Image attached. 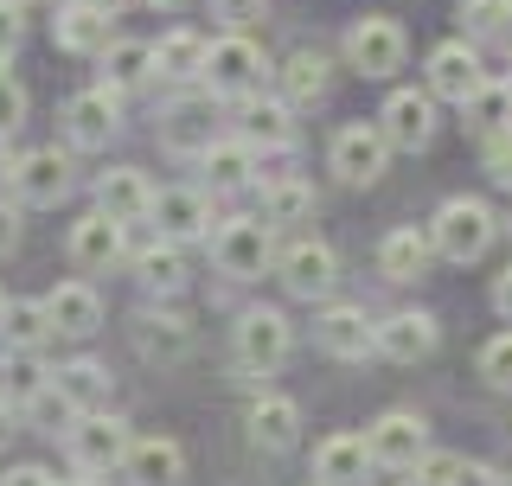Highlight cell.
<instances>
[{
	"instance_id": "6da1fadb",
	"label": "cell",
	"mask_w": 512,
	"mask_h": 486,
	"mask_svg": "<svg viewBox=\"0 0 512 486\" xmlns=\"http://www.w3.org/2000/svg\"><path fill=\"white\" fill-rule=\"evenodd\" d=\"M429 237H436V256H448V263H480L493 250V237H500V218L480 199H448L436 224H429Z\"/></svg>"
},
{
	"instance_id": "7a4b0ae2",
	"label": "cell",
	"mask_w": 512,
	"mask_h": 486,
	"mask_svg": "<svg viewBox=\"0 0 512 486\" xmlns=\"http://www.w3.org/2000/svg\"><path fill=\"white\" fill-rule=\"evenodd\" d=\"M263 45L244 39V32H224V39H212V52H205V77L199 84L212 96H231V103H244V96H256V84H263Z\"/></svg>"
},
{
	"instance_id": "3957f363",
	"label": "cell",
	"mask_w": 512,
	"mask_h": 486,
	"mask_svg": "<svg viewBox=\"0 0 512 486\" xmlns=\"http://www.w3.org/2000/svg\"><path fill=\"white\" fill-rule=\"evenodd\" d=\"M404 58H410V39H404V26H397L391 13H365V20H352L346 64L359 77H391V71H404Z\"/></svg>"
},
{
	"instance_id": "277c9868",
	"label": "cell",
	"mask_w": 512,
	"mask_h": 486,
	"mask_svg": "<svg viewBox=\"0 0 512 486\" xmlns=\"http://www.w3.org/2000/svg\"><path fill=\"white\" fill-rule=\"evenodd\" d=\"M64 442H71V461L84 467V474H109V467H122V461H128L135 435H128V423H122V416L84 410V416H71Z\"/></svg>"
},
{
	"instance_id": "5b68a950",
	"label": "cell",
	"mask_w": 512,
	"mask_h": 486,
	"mask_svg": "<svg viewBox=\"0 0 512 486\" xmlns=\"http://www.w3.org/2000/svg\"><path fill=\"white\" fill-rule=\"evenodd\" d=\"M212 263L231 275V282H250V275H263L276 263V237H269V218H231L218 224L212 237Z\"/></svg>"
},
{
	"instance_id": "8992f818",
	"label": "cell",
	"mask_w": 512,
	"mask_h": 486,
	"mask_svg": "<svg viewBox=\"0 0 512 486\" xmlns=\"http://www.w3.org/2000/svg\"><path fill=\"white\" fill-rule=\"evenodd\" d=\"M365 448H372L378 467H391V474H410L416 461L429 455V423L416 410H384L372 429H365Z\"/></svg>"
},
{
	"instance_id": "52a82bcc",
	"label": "cell",
	"mask_w": 512,
	"mask_h": 486,
	"mask_svg": "<svg viewBox=\"0 0 512 486\" xmlns=\"http://www.w3.org/2000/svg\"><path fill=\"white\" fill-rule=\"evenodd\" d=\"M327 160H333V173H340L346 186H372L384 173V160H391V141H384L378 122H346L340 135H333Z\"/></svg>"
},
{
	"instance_id": "ba28073f",
	"label": "cell",
	"mask_w": 512,
	"mask_h": 486,
	"mask_svg": "<svg viewBox=\"0 0 512 486\" xmlns=\"http://www.w3.org/2000/svg\"><path fill=\"white\" fill-rule=\"evenodd\" d=\"M480 90H487V71H480V52H474L468 39H448V45L429 52V96L468 109Z\"/></svg>"
},
{
	"instance_id": "9c48e42d",
	"label": "cell",
	"mask_w": 512,
	"mask_h": 486,
	"mask_svg": "<svg viewBox=\"0 0 512 486\" xmlns=\"http://www.w3.org/2000/svg\"><path fill=\"white\" fill-rule=\"evenodd\" d=\"M276 275H282L288 295L314 301V295H327V288L340 282V256H333L320 237H295V243H288V250L276 256Z\"/></svg>"
},
{
	"instance_id": "30bf717a",
	"label": "cell",
	"mask_w": 512,
	"mask_h": 486,
	"mask_svg": "<svg viewBox=\"0 0 512 486\" xmlns=\"http://www.w3.org/2000/svg\"><path fill=\"white\" fill-rule=\"evenodd\" d=\"M378 128H384V141H391V148L423 154L429 141H436V96H423V90H397L391 103L378 109Z\"/></svg>"
},
{
	"instance_id": "8fae6325",
	"label": "cell",
	"mask_w": 512,
	"mask_h": 486,
	"mask_svg": "<svg viewBox=\"0 0 512 486\" xmlns=\"http://www.w3.org/2000/svg\"><path fill=\"white\" fill-rule=\"evenodd\" d=\"M109 20H116V7H103V0H71V7H58L52 20V39L58 52H77V58H103L109 45Z\"/></svg>"
},
{
	"instance_id": "7c38bea8",
	"label": "cell",
	"mask_w": 512,
	"mask_h": 486,
	"mask_svg": "<svg viewBox=\"0 0 512 486\" xmlns=\"http://www.w3.org/2000/svg\"><path fill=\"white\" fill-rule=\"evenodd\" d=\"M64 128H71L77 148H109V135L122 128V90H109V84L77 90L64 103Z\"/></svg>"
},
{
	"instance_id": "4fadbf2b",
	"label": "cell",
	"mask_w": 512,
	"mask_h": 486,
	"mask_svg": "<svg viewBox=\"0 0 512 486\" xmlns=\"http://www.w3.org/2000/svg\"><path fill=\"white\" fill-rule=\"evenodd\" d=\"M288 320L276 314V307H250L244 320H237V365L244 371H276L288 359Z\"/></svg>"
},
{
	"instance_id": "5bb4252c",
	"label": "cell",
	"mask_w": 512,
	"mask_h": 486,
	"mask_svg": "<svg viewBox=\"0 0 512 486\" xmlns=\"http://www.w3.org/2000/svg\"><path fill=\"white\" fill-rule=\"evenodd\" d=\"M212 141H218L212 90H205V96H180V103L160 116V148H167V154H205Z\"/></svg>"
},
{
	"instance_id": "9a60e30c",
	"label": "cell",
	"mask_w": 512,
	"mask_h": 486,
	"mask_svg": "<svg viewBox=\"0 0 512 486\" xmlns=\"http://www.w3.org/2000/svg\"><path fill=\"white\" fill-rule=\"evenodd\" d=\"M13 192L20 205H58L71 192V154L64 148H32L13 160Z\"/></svg>"
},
{
	"instance_id": "2e32d148",
	"label": "cell",
	"mask_w": 512,
	"mask_h": 486,
	"mask_svg": "<svg viewBox=\"0 0 512 486\" xmlns=\"http://www.w3.org/2000/svg\"><path fill=\"white\" fill-rule=\"evenodd\" d=\"M154 231L167 237V243H192V237H205L212 231V205H205V192H192V186H167V192H154Z\"/></svg>"
},
{
	"instance_id": "e0dca14e",
	"label": "cell",
	"mask_w": 512,
	"mask_h": 486,
	"mask_svg": "<svg viewBox=\"0 0 512 486\" xmlns=\"http://www.w3.org/2000/svg\"><path fill=\"white\" fill-rule=\"evenodd\" d=\"M64 250H71V263H77V269L103 275V269H116V263H122V224L109 218V212H84V218L71 224V237H64Z\"/></svg>"
},
{
	"instance_id": "ac0fdd59",
	"label": "cell",
	"mask_w": 512,
	"mask_h": 486,
	"mask_svg": "<svg viewBox=\"0 0 512 486\" xmlns=\"http://www.w3.org/2000/svg\"><path fill=\"white\" fill-rule=\"evenodd\" d=\"M96 212H109L116 224H135L154 212V186L141 167H109L103 180H96Z\"/></svg>"
},
{
	"instance_id": "d6986e66",
	"label": "cell",
	"mask_w": 512,
	"mask_h": 486,
	"mask_svg": "<svg viewBox=\"0 0 512 486\" xmlns=\"http://www.w3.org/2000/svg\"><path fill=\"white\" fill-rule=\"evenodd\" d=\"M372 448H365V435H327V442L314 448V480L320 486H365L372 474Z\"/></svg>"
},
{
	"instance_id": "ffe728a7",
	"label": "cell",
	"mask_w": 512,
	"mask_h": 486,
	"mask_svg": "<svg viewBox=\"0 0 512 486\" xmlns=\"http://www.w3.org/2000/svg\"><path fill=\"white\" fill-rule=\"evenodd\" d=\"M314 339L333 359H365V352H378V327L365 320V307H327V314L314 320Z\"/></svg>"
},
{
	"instance_id": "44dd1931",
	"label": "cell",
	"mask_w": 512,
	"mask_h": 486,
	"mask_svg": "<svg viewBox=\"0 0 512 486\" xmlns=\"http://www.w3.org/2000/svg\"><path fill=\"white\" fill-rule=\"evenodd\" d=\"M237 135L250 148H295V116H288V103H276V96H244L237 103Z\"/></svg>"
},
{
	"instance_id": "7402d4cb",
	"label": "cell",
	"mask_w": 512,
	"mask_h": 486,
	"mask_svg": "<svg viewBox=\"0 0 512 486\" xmlns=\"http://www.w3.org/2000/svg\"><path fill=\"white\" fill-rule=\"evenodd\" d=\"M45 314H52V327L64 339H90L96 327H103V301H96L90 282H58L52 295H45Z\"/></svg>"
},
{
	"instance_id": "603a6c76",
	"label": "cell",
	"mask_w": 512,
	"mask_h": 486,
	"mask_svg": "<svg viewBox=\"0 0 512 486\" xmlns=\"http://www.w3.org/2000/svg\"><path fill=\"white\" fill-rule=\"evenodd\" d=\"M436 320L429 314H391V320H378V352L391 365H416V359H429L436 352Z\"/></svg>"
},
{
	"instance_id": "cb8c5ba5",
	"label": "cell",
	"mask_w": 512,
	"mask_h": 486,
	"mask_svg": "<svg viewBox=\"0 0 512 486\" xmlns=\"http://www.w3.org/2000/svg\"><path fill=\"white\" fill-rule=\"evenodd\" d=\"M180 467H186L180 442H167V435H135L122 474L135 480V486H173V480H180Z\"/></svg>"
},
{
	"instance_id": "d4e9b609",
	"label": "cell",
	"mask_w": 512,
	"mask_h": 486,
	"mask_svg": "<svg viewBox=\"0 0 512 486\" xmlns=\"http://www.w3.org/2000/svg\"><path fill=\"white\" fill-rule=\"evenodd\" d=\"M429 256H436V237L416 231V224H404V231H391L378 243V269L384 282H416V275L429 269Z\"/></svg>"
},
{
	"instance_id": "484cf974",
	"label": "cell",
	"mask_w": 512,
	"mask_h": 486,
	"mask_svg": "<svg viewBox=\"0 0 512 486\" xmlns=\"http://www.w3.org/2000/svg\"><path fill=\"white\" fill-rule=\"evenodd\" d=\"M250 442L269 448V455H282V448L301 442V410L288 397H256L250 403Z\"/></svg>"
},
{
	"instance_id": "4316f807",
	"label": "cell",
	"mask_w": 512,
	"mask_h": 486,
	"mask_svg": "<svg viewBox=\"0 0 512 486\" xmlns=\"http://www.w3.org/2000/svg\"><path fill=\"white\" fill-rule=\"evenodd\" d=\"M205 52H212V45L199 39V32H167V39L154 45V77H167V84H199L205 77Z\"/></svg>"
},
{
	"instance_id": "83f0119b",
	"label": "cell",
	"mask_w": 512,
	"mask_h": 486,
	"mask_svg": "<svg viewBox=\"0 0 512 486\" xmlns=\"http://www.w3.org/2000/svg\"><path fill=\"white\" fill-rule=\"evenodd\" d=\"M52 391L71 403L77 416H84V410H103V397H109V371L96 365V359H71V365H58V371H52Z\"/></svg>"
},
{
	"instance_id": "f1b7e54d",
	"label": "cell",
	"mask_w": 512,
	"mask_h": 486,
	"mask_svg": "<svg viewBox=\"0 0 512 486\" xmlns=\"http://www.w3.org/2000/svg\"><path fill=\"white\" fill-rule=\"evenodd\" d=\"M52 384V371H45L39 352H26V346H7V359H0V397L13 403V410H26L32 397Z\"/></svg>"
},
{
	"instance_id": "f546056e",
	"label": "cell",
	"mask_w": 512,
	"mask_h": 486,
	"mask_svg": "<svg viewBox=\"0 0 512 486\" xmlns=\"http://www.w3.org/2000/svg\"><path fill=\"white\" fill-rule=\"evenodd\" d=\"M327 90H333V64L320 58V52H295V58L282 64V96H288V103L314 109Z\"/></svg>"
},
{
	"instance_id": "4dcf8cb0",
	"label": "cell",
	"mask_w": 512,
	"mask_h": 486,
	"mask_svg": "<svg viewBox=\"0 0 512 486\" xmlns=\"http://www.w3.org/2000/svg\"><path fill=\"white\" fill-rule=\"evenodd\" d=\"M135 275H141V288H148V295H180V288H186V256H180V243L160 237L154 250H141V256H135Z\"/></svg>"
},
{
	"instance_id": "1f68e13d",
	"label": "cell",
	"mask_w": 512,
	"mask_h": 486,
	"mask_svg": "<svg viewBox=\"0 0 512 486\" xmlns=\"http://www.w3.org/2000/svg\"><path fill=\"white\" fill-rule=\"evenodd\" d=\"M199 160H205V173H212V186H218V192L250 186V173H256V148H250L244 135H237V141H212V148H205Z\"/></svg>"
},
{
	"instance_id": "d6a6232c",
	"label": "cell",
	"mask_w": 512,
	"mask_h": 486,
	"mask_svg": "<svg viewBox=\"0 0 512 486\" xmlns=\"http://www.w3.org/2000/svg\"><path fill=\"white\" fill-rule=\"evenodd\" d=\"M154 77V45H141V39H116L103 52V84L109 90H135V84H148Z\"/></svg>"
},
{
	"instance_id": "836d02e7",
	"label": "cell",
	"mask_w": 512,
	"mask_h": 486,
	"mask_svg": "<svg viewBox=\"0 0 512 486\" xmlns=\"http://www.w3.org/2000/svg\"><path fill=\"white\" fill-rule=\"evenodd\" d=\"M314 212V186L308 180H276V186H263V218L269 224H301Z\"/></svg>"
},
{
	"instance_id": "e575fe53",
	"label": "cell",
	"mask_w": 512,
	"mask_h": 486,
	"mask_svg": "<svg viewBox=\"0 0 512 486\" xmlns=\"http://www.w3.org/2000/svg\"><path fill=\"white\" fill-rule=\"evenodd\" d=\"M52 333H58V327H52V314H45V301H13V307H7V346L39 352Z\"/></svg>"
},
{
	"instance_id": "d590c367",
	"label": "cell",
	"mask_w": 512,
	"mask_h": 486,
	"mask_svg": "<svg viewBox=\"0 0 512 486\" xmlns=\"http://www.w3.org/2000/svg\"><path fill=\"white\" fill-rule=\"evenodd\" d=\"M468 122H474L487 141L506 135V128H512V84H493V77H487V90L468 103Z\"/></svg>"
},
{
	"instance_id": "8d00e7d4",
	"label": "cell",
	"mask_w": 512,
	"mask_h": 486,
	"mask_svg": "<svg viewBox=\"0 0 512 486\" xmlns=\"http://www.w3.org/2000/svg\"><path fill=\"white\" fill-rule=\"evenodd\" d=\"M141 352H160V359H173V352H186V320L180 314H141Z\"/></svg>"
},
{
	"instance_id": "74e56055",
	"label": "cell",
	"mask_w": 512,
	"mask_h": 486,
	"mask_svg": "<svg viewBox=\"0 0 512 486\" xmlns=\"http://www.w3.org/2000/svg\"><path fill=\"white\" fill-rule=\"evenodd\" d=\"M461 26H468V39H500L512 26V7L506 0H461Z\"/></svg>"
},
{
	"instance_id": "f35d334b",
	"label": "cell",
	"mask_w": 512,
	"mask_h": 486,
	"mask_svg": "<svg viewBox=\"0 0 512 486\" xmlns=\"http://www.w3.org/2000/svg\"><path fill=\"white\" fill-rule=\"evenodd\" d=\"M474 365H480V378H487L493 391H512V333H493Z\"/></svg>"
},
{
	"instance_id": "ab89813d",
	"label": "cell",
	"mask_w": 512,
	"mask_h": 486,
	"mask_svg": "<svg viewBox=\"0 0 512 486\" xmlns=\"http://www.w3.org/2000/svg\"><path fill=\"white\" fill-rule=\"evenodd\" d=\"M26 410H32V423H39V429H52V435H58L64 423H71V416H77V410H71V403H64V397L52 391V384H45V391H39V397H32V403H26Z\"/></svg>"
},
{
	"instance_id": "60d3db41",
	"label": "cell",
	"mask_w": 512,
	"mask_h": 486,
	"mask_svg": "<svg viewBox=\"0 0 512 486\" xmlns=\"http://www.w3.org/2000/svg\"><path fill=\"white\" fill-rule=\"evenodd\" d=\"M20 122H26V90L13 84L7 71H0V135H13Z\"/></svg>"
},
{
	"instance_id": "b9f144b4",
	"label": "cell",
	"mask_w": 512,
	"mask_h": 486,
	"mask_svg": "<svg viewBox=\"0 0 512 486\" xmlns=\"http://www.w3.org/2000/svg\"><path fill=\"white\" fill-rule=\"evenodd\" d=\"M26 39V20H20V0H0V64H7L13 52H20Z\"/></svg>"
},
{
	"instance_id": "7bdbcfd3",
	"label": "cell",
	"mask_w": 512,
	"mask_h": 486,
	"mask_svg": "<svg viewBox=\"0 0 512 486\" xmlns=\"http://www.w3.org/2000/svg\"><path fill=\"white\" fill-rule=\"evenodd\" d=\"M487 173H493V186H506V192H512V128L487 141Z\"/></svg>"
},
{
	"instance_id": "ee69618b",
	"label": "cell",
	"mask_w": 512,
	"mask_h": 486,
	"mask_svg": "<svg viewBox=\"0 0 512 486\" xmlns=\"http://www.w3.org/2000/svg\"><path fill=\"white\" fill-rule=\"evenodd\" d=\"M455 455H423V461H416V480H404V486H448V480H455Z\"/></svg>"
},
{
	"instance_id": "f6af8a7d",
	"label": "cell",
	"mask_w": 512,
	"mask_h": 486,
	"mask_svg": "<svg viewBox=\"0 0 512 486\" xmlns=\"http://www.w3.org/2000/svg\"><path fill=\"white\" fill-rule=\"evenodd\" d=\"M212 13L224 26H250V20H263L269 13V0H212Z\"/></svg>"
},
{
	"instance_id": "bcb514c9",
	"label": "cell",
	"mask_w": 512,
	"mask_h": 486,
	"mask_svg": "<svg viewBox=\"0 0 512 486\" xmlns=\"http://www.w3.org/2000/svg\"><path fill=\"white\" fill-rule=\"evenodd\" d=\"M448 486H506V480L493 474L487 461H461V467H455V480H448Z\"/></svg>"
},
{
	"instance_id": "7dc6e473",
	"label": "cell",
	"mask_w": 512,
	"mask_h": 486,
	"mask_svg": "<svg viewBox=\"0 0 512 486\" xmlns=\"http://www.w3.org/2000/svg\"><path fill=\"white\" fill-rule=\"evenodd\" d=\"M13 250H20V205L0 199V256H13Z\"/></svg>"
},
{
	"instance_id": "c3c4849f",
	"label": "cell",
	"mask_w": 512,
	"mask_h": 486,
	"mask_svg": "<svg viewBox=\"0 0 512 486\" xmlns=\"http://www.w3.org/2000/svg\"><path fill=\"white\" fill-rule=\"evenodd\" d=\"M0 486H58V480L45 474L39 461H26V467H7V480H0Z\"/></svg>"
},
{
	"instance_id": "681fc988",
	"label": "cell",
	"mask_w": 512,
	"mask_h": 486,
	"mask_svg": "<svg viewBox=\"0 0 512 486\" xmlns=\"http://www.w3.org/2000/svg\"><path fill=\"white\" fill-rule=\"evenodd\" d=\"M493 307H500V314L512 320V269H500V275H493Z\"/></svg>"
},
{
	"instance_id": "f907efd6",
	"label": "cell",
	"mask_w": 512,
	"mask_h": 486,
	"mask_svg": "<svg viewBox=\"0 0 512 486\" xmlns=\"http://www.w3.org/2000/svg\"><path fill=\"white\" fill-rule=\"evenodd\" d=\"M13 435H20V429H13V403H7V397H0V448H7V442H13Z\"/></svg>"
},
{
	"instance_id": "816d5d0a",
	"label": "cell",
	"mask_w": 512,
	"mask_h": 486,
	"mask_svg": "<svg viewBox=\"0 0 512 486\" xmlns=\"http://www.w3.org/2000/svg\"><path fill=\"white\" fill-rule=\"evenodd\" d=\"M0 180H13V160H7V141H0Z\"/></svg>"
},
{
	"instance_id": "f5cc1de1",
	"label": "cell",
	"mask_w": 512,
	"mask_h": 486,
	"mask_svg": "<svg viewBox=\"0 0 512 486\" xmlns=\"http://www.w3.org/2000/svg\"><path fill=\"white\" fill-rule=\"evenodd\" d=\"M71 486H109V474H84V480H71Z\"/></svg>"
},
{
	"instance_id": "db71d44e",
	"label": "cell",
	"mask_w": 512,
	"mask_h": 486,
	"mask_svg": "<svg viewBox=\"0 0 512 486\" xmlns=\"http://www.w3.org/2000/svg\"><path fill=\"white\" fill-rule=\"evenodd\" d=\"M141 7H167L173 13V7H186V0H141Z\"/></svg>"
},
{
	"instance_id": "11a10c76",
	"label": "cell",
	"mask_w": 512,
	"mask_h": 486,
	"mask_svg": "<svg viewBox=\"0 0 512 486\" xmlns=\"http://www.w3.org/2000/svg\"><path fill=\"white\" fill-rule=\"evenodd\" d=\"M7 307H13V301H7V295H0V339H7Z\"/></svg>"
},
{
	"instance_id": "9f6ffc18",
	"label": "cell",
	"mask_w": 512,
	"mask_h": 486,
	"mask_svg": "<svg viewBox=\"0 0 512 486\" xmlns=\"http://www.w3.org/2000/svg\"><path fill=\"white\" fill-rule=\"evenodd\" d=\"M506 486H512V474H506Z\"/></svg>"
},
{
	"instance_id": "6f0895ef",
	"label": "cell",
	"mask_w": 512,
	"mask_h": 486,
	"mask_svg": "<svg viewBox=\"0 0 512 486\" xmlns=\"http://www.w3.org/2000/svg\"><path fill=\"white\" fill-rule=\"evenodd\" d=\"M506 7H512V0H506Z\"/></svg>"
}]
</instances>
